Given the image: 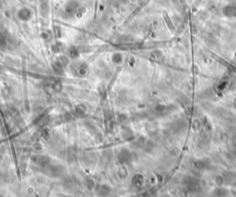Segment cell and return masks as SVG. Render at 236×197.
<instances>
[{"label":"cell","mask_w":236,"mask_h":197,"mask_svg":"<svg viewBox=\"0 0 236 197\" xmlns=\"http://www.w3.org/2000/svg\"><path fill=\"white\" fill-rule=\"evenodd\" d=\"M85 185H86V188L88 190H92L95 186V181L92 180V179H87L85 181Z\"/></svg>","instance_id":"cell-6"},{"label":"cell","mask_w":236,"mask_h":197,"mask_svg":"<svg viewBox=\"0 0 236 197\" xmlns=\"http://www.w3.org/2000/svg\"><path fill=\"white\" fill-rule=\"evenodd\" d=\"M87 112V108L83 105V104H79V105H77L76 108H75V113L78 115V116H84L85 113Z\"/></svg>","instance_id":"cell-4"},{"label":"cell","mask_w":236,"mask_h":197,"mask_svg":"<svg viewBox=\"0 0 236 197\" xmlns=\"http://www.w3.org/2000/svg\"><path fill=\"white\" fill-rule=\"evenodd\" d=\"M78 8V3L76 1H70L66 7V9L67 12H73Z\"/></svg>","instance_id":"cell-5"},{"label":"cell","mask_w":236,"mask_h":197,"mask_svg":"<svg viewBox=\"0 0 236 197\" xmlns=\"http://www.w3.org/2000/svg\"><path fill=\"white\" fill-rule=\"evenodd\" d=\"M68 52H69V55H70L71 58H76V57L79 55V51H78V49H77L76 47H71V48H69Z\"/></svg>","instance_id":"cell-7"},{"label":"cell","mask_w":236,"mask_h":197,"mask_svg":"<svg viewBox=\"0 0 236 197\" xmlns=\"http://www.w3.org/2000/svg\"><path fill=\"white\" fill-rule=\"evenodd\" d=\"M18 17L21 19V20H28L31 18V11L29 8H21L19 10L18 12Z\"/></svg>","instance_id":"cell-1"},{"label":"cell","mask_w":236,"mask_h":197,"mask_svg":"<svg viewBox=\"0 0 236 197\" xmlns=\"http://www.w3.org/2000/svg\"><path fill=\"white\" fill-rule=\"evenodd\" d=\"M122 59H123V57H122V55L120 54H115L114 56H113V61L115 63H117V64L121 62Z\"/></svg>","instance_id":"cell-9"},{"label":"cell","mask_w":236,"mask_h":197,"mask_svg":"<svg viewBox=\"0 0 236 197\" xmlns=\"http://www.w3.org/2000/svg\"><path fill=\"white\" fill-rule=\"evenodd\" d=\"M119 159L122 163H127L130 161L131 159V156H130V153L126 150V149H123L120 151V154H119Z\"/></svg>","instance_id":"cell-3"},{"label":"cell","mask_w":236,"mask_h":197,"mask_svg":"<svg viewBox=\"0 0 236 197\" xmlns=\"http://www.w3.org/2000/svg\"><path fill=\"white\" fill-rule=\"evenodd\" d=\"M109 193H110V188L106 185L102 186L100 188V190H99V193H100L101 195H107Z\"/></svg>","instance_id":"cell-8"},{"label":"cell","mask_w":236,"mask_h":197,"mask_svg":"<svg viewBox=\"0 0 236 197\" xmlns=\"http://www.w3.org/2000/svg\"><path fill=\"white\" fill-rule=\"evenodd\" d=\"M50 158L46 156H39L36 157V163L38 164L41 167H47L49 164H50Z\"/></svg>","instance_id":"cell-2"}]
</instances>
